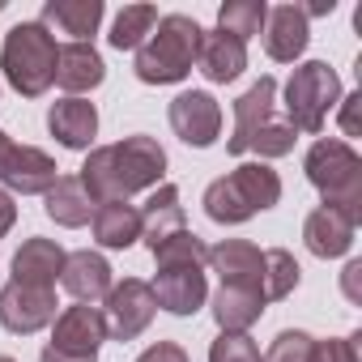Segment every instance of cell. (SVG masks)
<instances>
[{
	"label": "cell",
	"mask_w": 362,
	"mask_h": 362,
	"mask_svg": "<svg viewBox=\"0 0 362 362\" xmlns=\"http://www.w3.org/2000/svg\"><path fill=\"white\" fill-rule=\"evenodd\" d=\"M294 141H298V132H294L286 119H269L264 128H256V136L247 141V149H256L260 162H269V158H286V153H294Z\"/></svg>",
	"instance_id": "32"
},
{
	"label": "cell",
	"mask_w": 362,
	"mask_h": 362,
	"mask_svg": "<svg viewBox=\"0 0 362 362\" xmlns=\"http://www.w3.org/2000/svg\"><path fill=\"white\" fill-rule=\"evenodd\" d=\"M107 315L103 307L90 303H73L52 320V345L64 354H81V358H98V345L107 341Z\"/></svg>",
	"instance_id": "10"
},
{
	"label": "cell",
	"mask_w": 362,
	"mask_h": 362,
	"mask_svg": "<svg viewBox=\"0 0 362 362\" xmlns=\"http://www.w3.org/2000/svg\"><path fill=\"white\" fill-rule=\"evenodd\" d=\"M103 315H107V332H111L115 341H136V337L153 324V315H158V303H153L149 281L124 277L119 286H111Z\"/></svg>",
	"instance_id": "7"
},
{
	"label": "cell",
	"mask_w": 362,
	"mask_h": 362,
	"mask_svg": "<svg viewBox=\"0 0 362 362\" xmlns=\"http://www.w3.org/2000/svg\"><path fill=\"white\" fill-rule=\"evenodd\" d=\"M0 362H18V358H9V354H0Z\"/></svg>",
	"instance_id": "42"
},
{
	"label": "cell",
	"mask_w": 362,
	"mask_h": 362,
	"mask_svg": "<svg viewBox=\"0 0 362 362\" xmlns=\"http://www.w3.org/2000/svg\"><path fill=\"white\" fill-rule=\"evenodd\" d=\"M226 179L235 184V192L243 197V205L252 214H264V209H273L281 201V179H277V170L269 162H239Z\"/></svg>",
	"instance_id": "26"
},
{
	"label": "cell",
	"mask_w": 362,
	"mask_h": 362,
	"mask_svg": "<svg viewBox=\"0 0 362 362\" xmlns=\"http://www.w3.org/2000/svg\"><path fill=\"white\" fill-rule=\"evenodd\" d=\"M201 35H205L201 22L188 18V13L158 18L149 39L136 47V60H132L136 81H145V86H175V81H184L192 73V64H197Z\"/></svg>",
	"instance_id": "3"
},
{
	"label": "cell",
	"mask_w": 362,
	"mask_h": 362,
	"mask_svg": "<svg viewBox=\"0 0 362 362\" xmlns=\"http://www.w3.org/2000/svg\"><path fill=\"white\" fill-rule=\"evenodd\" d=\"M103 77H107V64L94 52V43H64L60 47V56H56V86L69 98H81L86 90H98Z\"/></svg>",
	"instance_id": "15"
},
{
	"label": "cell",
	"mask_w": 362,
	"mask_h": 362,
	"mask_svg": "<svg viewBox=\"0 0 362 362\" xmlns=\"http://www.w3.org/2000/svg\"><path fill=\"white\" fill-rule=\"evenodd\" d=\"M13 226H18V205H13V197L5 188H0V239H5Z\"/></svg>",
	"instance_id": "39"
},
{
	"label": "cell",
	"mask_w": 362,
	"mask_h": 362,
	"mask_svg": "<svg viewBox=\"0 0 362 362\" xmlns=\"http://www.w3.org/2000/svg\"><path fill=\"white\" fill-rule=\"evenodd\" d=\"M197 64H201L205 81L230 86V81H239L243 69H247V43H239V39H230V35H222V30H205V35H201Z\"/></svg>",
	"instance_id": "20"
},
{
	"label": "cell",
	"mask_w": 362,
	"mask_h": 362,
	"mask_svg": "<svg viewBox=\"0 0 362 362\" xmlns=\"http://www.w3.org/2000/svg\"><path fill=\"white\" fill-rule=\"evenodd\" d=\"M39 362H98V358H81V354H64V349L47 345V349L39 354Z\"/></svg>",
	"instance_id": "40"
},
{
	"label": "cell",
	"mask_w": 362,
	"mask_h": 362,
	"mask_svg": "<svg viewBox=\"0 0 362 362\" xmlns=\"http://www.w3.org/2000/svg\"><path fill=\"white\" fill-rule=\"evenodd\" d=\"M166 119H170V132L192 149H209L222 136V107H218V98L209 90L175 94L170 107H166Z\"/></svg>",
	"instance_id": "6"
},
{
	"label": "cell",
	"mask_w": 362,
	"mask_h": 362,
	"mask_svg": "<svg viewBox=\"0 0 362 362\" xmlns=\"http://www.w3.org/2000/svg\"><path fill=\"white\" fill-rule=\"evenodd\" d=\"M201 205H205V214H209V222H218V226H239V222H247V218H256L247 205H243V197L235 192V184L222 175V179H214V184L205 188V197H201Z\"/></svg>",
	"instance_id": "29"
},
{
	"label": "cell",
	"mask_w": 362,
	"mask_h": 362,
	"mask_svg": "<svg viewBox=\"0 0 362 362\" xmlns=\"http://www.w3.org/2000/svg\"><path fill=\"white\" fill-rule=\"evenodd\" d=\"M264 18H269V5L264 0H226V5L218 9V30L247 43L264 30Z\"/></svg>",
	"instance_id": "28"
},
{
	"label": "cell",
	"mask_w": 362,
	"mask_h": 362,
	"mask_svg": "<svg viewBox=\"0 0 362 362\" xmlns=\"http://www.w3.org/2000/svg\"><path fill=\"white\" fill-rule=\"evenodd\" d=\"M362 332L354 337H324L311 345V362H362Z\"/></svg>",
	"instance_id": "35"
},
{
	"label": "cell",
	"mask_w": 362,
	"mask_h": 362,
	"mask_svg": "<svg viewBox=\"0 0 362 362\" xmlns=\"http://www.w3.org/2000/svg\"><path fill=\"white\" fill-rule=\"evenodd\" d=\"M47 132L64 145V149H94L98 136V111L86 98H60L47 111Z\"/></svg>",
	"instance_id": "17"
},
{
	"label": "cell",
	"mask_w": 362,
	"mask_h": 362,
	"mask_svg": "<svg viewBox=\"0 0 362 362\" xmlns=\"http://www.w3.org/2000/svg\"><path fill=\"white\" fill-rule=\"evenodd\" d=\"M209 362H260V345L247 332H222L209 345Z\"/></svg>",
	"instance_id": "34"
},
{
	"label": "cell",
	"mask_w": 362,
	"mask_h": 362,
	"mask_svg": "<svg viewBox=\"0 0 362 362\" xmlns=\"http://www.w3.org/2000/svg\"><path fill=\"white\" fill-rule=\"evenodd\" d=\"M136 362H188V349L179 341H153Z\"/></svg>",
	"instance_id": "36"
},
{
	"label": "cell",
	"mask_w": 362,
	"mask_h": 362,
	"mask_svg": "<svg viewBox=\"0 0 362 362\" xmlns=\"http://www.w3.org/2000/svg\"><path fill=\"white\" fill-rule=\"evenodd\" d=\"M273 107H277V81L260 77L243 98H235V132H230L226 149L230 153H247V141L256 136V128H264L273 119Z\"/></svg>",
	"instance_id": "16"
},
{
	"label": "cell",
	"mask_w": 362,
	"mask_h": 362,
	"mask_svg": "<svg viewBox=\"0 0 362 362\" xmlns=\"http://www.w3.org/2000/svg\"><path fill=\"white\" fill-rule=\"evenodd\" d=\"M222 281L230 286H247V290H260L264 294V252L252 243V239H222L209 247V260H205ZM269 303V298H264Z\"/></svg>",
	"instance_id": "13"
},
{
	"label": "cell",
	"mask_w": 362,
	"mask_h": 362,
	"mask_svg": "<svg viewBox=\"0 0 362 362\" xmlns=\"http://www.w3.org/2000/svg\"><path fill=\"white\" fill-rule=\"evenodd\" d=\"M90 230H94V243L107 247V252H124L141 239V209L128 205V201H107L94 209L90 218Z\"/></svg>",
	"instance_id": "23"
},
{
	"label": "cell",
	"mask_w": 362,
	"mask_h": 362,
	"mask_svg": "<svg viewBox=\"0 0 362 362\" xmlns=\"http://www.w3.org/2000/svg\"><path fill=\"white\" fill-rule=\"evenodd\" d=\"M341 103V77L324 64V60H307V64H298L294 73H290V81H286V124L294 128V132H307V136H315V132H324V124H328V111Z\"/></svg>",
	"instance_id": "5"
},
{
	"label": "cell",
	"mask_w": 362,
	"mask_h": 362,
	"mask_svg": "<svg viewBox=\"0 0 362 362\" xmlns=\"http://www.w3.org/2000/svg\"><path fill=\"white\" fill-rule=\"evenodd\" d=\"M354 222H345L341 214H332V209H311L307 214V222H303V243H307V252L311 256H320V260H337V256H345L349 247H354Z\"/></svg>",
	"instance_id": "22"
},
{
	"label": "cell",
	"mask_w": 362,
	"mask_h": 362,
	"mask_svg": "<svg viewBox=\"0 0 362 362\" xmlns=\"http://www.w3.org/2000/svg\"><path fill=\"white\" fill-rule=\"evenodd\" d=\"M56 35L43 22H18L5 43H0V69L5 81L22 94V98H43L56 86Z\"/></svg>",
	"instance_id": "4"
},
{
	"label": "cell",
	"mask_w": 362,
	"mask_h": 362,
	"mask_svg": "<svg viewBox=\"0 0 362 362\" xmlns=\"http://www.w3.org/2000/svg\"><path fill=\"white\" fill-rule=\"evenodd\" d=\"M9 145H13V141H9V132L0 128V158H5V149H9Z\"/></svg>",
	"instance_id": "41"
},
{
	"label": "cell",
	"mask_w": 362,
	"mask_h": 362,
	"mask_svg": "<svg viewBox=\"0 0 362 362\" xmlns=\"http://www.w3.org/2000/svg\"><path fill=\"white\" fill-rule=\"evenodd\" d=\"M153 26H158V9H153V5H124V9L115 13V22H111L107 43H111L115 52H136V47L149 39Z\"/></svg>",
	"instance_id": "27"
},
{
	"label": "cell",
	"mask_w": 362,
	"mask_h": 362,
	"mask_svg": "<svg viewBox=\"0 0 362 362\" xmlns=\"http://www.w3.org/2000/svg\"><path fill=\"white\" fill-rule=\"evenodd\" d=\"M264 294L260 290H247V286H230L222 281L218 294H214V320L222 332H247L260 315H264Z\"/></svg>",
	"instance_id": "24"
},
{
	"label": "cell",
	"mask_w": 362,
	"mask_h": 362,
	"mask_svg": "<svg viewBox=\"0 0 362 362\" xmlns=\"http://www.w3.org/2000/svg\"><path fill=\"white\" fill-rule=\"evenodd\" d=\"M264 52L277 64H294L307 43H311V18L303 13V5H273L264 18Z\"/></svg>",
	"instance_id": "11"
},
{
	"label": "cell",
	"mask_w": 362,
	"mask_h": 362,
	"mask_svg": "<svg viewBox=\"0 0 362 362\" xmlns=\"http://www.w3.org/2000/svg\"><path fill=\"white\" fill-rule=\"evenodd\" d=\"M175 230H188L184 205H179V188L175 184H158L141 209V243L153 252L158 243H166Z\"/></svg>",
	"instance_id": "19"
},
{
	"label": "cell",
	"mask_w": 362,
	"mask_h": 362,
	"mask_svg": "<svg viewBox=\"0 0 362 362\" xmlns=\"http://www.w3.org/2000/svg\"><path fill=\"white\" fill-rule=\"evenodd\" d=\"M153 260H158V269H188V264L205 269L209 247H205V239H201V235H192V230H175L166 243H158V247H153Z\"/></svg>",
	"instance_id": "31"
},
{
	"label": "cell",
	"mask_w": 362,
	"mask_h": 362,
	"mask_svg": "<svg viewBox=\"0 0 362 362\" xmlns=\"http://www.w3.org/2000/svg\"><path fill=\"white\" fill-rule=\"evenodd\" d=\"M103 13L107 5L103 0H47L43 5V26L60 30V35H73V43H90L103 26Z\"/></svg>",
	"instance_id": "21"
},
{
	"label": "cell",
	"mask_w": 362,
	"mask_h": 362,
	"mask_svg": "<svg viewBox=\"0 0 362 362\" xmlns=\"http://www.w3.org/2000/svg\"><path fill=\"white\" fill-rule=\"evenodd\" d=\"M358 281H362V260H349V264H345V273H341V286H345V298H349V303H362Z\"/></svg>",
	"instance_id": "38"
},
{
	"label": "cell",
	"mask_w": 362,
	"mask_h": 362,
	"mask_svg": "<svg viewBox=\"0 0 362 362\" xmlns=\"http://www.w3.org/2000/svg\"><path fill=\"white\" fill-rule=\"evenodd\" d=\"M43 209H47V218L56 222V226H64V230H77V226H86L90 218H94V201H90V192L81 188V179L77 175H60L56 184H52V192L43 197Z\"/></svg>",
	"instance_id": "25"
},
{
	"label": "cell",
	"mask_w": 362,
	"mask_h": 362,
	"mask_svg": "<svg viewBox=\"0 0 362 362\" xmlns=\"http://www.w3.org/2000/svg\"><path fill=\"white\" fill-rule=\"evenodd\" d=\"M77 179L94 205L128 201L136 192H153L158 184H166V149L145 132L124 136L115 145H94L86 153Z\"/></svg>",
	"instance_id": "1"
},
{
	"label": "cell",
	"mask_w": 362,
	"mask_h": 362,
	"mask_svg": "<svg viewBox=\"0 0 362 362\" xmlns=\"http://www.w3.org/2000/svg\"><path fill=\"white\" fill-rule=\"evenodd\" d=\"M153 290V303L170 315H197L209 298V281H205V269L188 264V269H158V277L149 281Z\"/></svg>",
	"instance_id": "12"
},
{
	"label": "cell",
	"mask_w": 362,
	"mask_h": 362,
	"mask_svg": "<svg viewBox=\"0 0 362 362\" xmlns=\"http://www.w3.org/2000/svg\"><path fill=\"white\" fill-rule=\"evenodd\" d=\"M60 179V166L52 153H43L39 145H9L5 158H0V184H5V192L13 197H47L52 184Z\"/></svg>",
	"instance_id": "8"
},
{
	"label": "cell",
	"mask_w": 362,
	"mask_h": 362,
	"mask_svg": "<svg viewBox=\"0 0 362 362\" xmlns=\"http://www.w3.org/2000/svg\"><path fill=\"white\" fill-rule=\"evenodd\" d=\"M358 103H362V94H341V141H349V136H358Z\"/></svg>",
	"instance_id": "37"
},
{
	"label": "cell",
	"mask_w": 362,
	"mask_h": 362,
	"mask_svg": "<svg viewBox=\"0 0 362 362\" xmlns=\"http://www.w3.org/2000/svg\"><path fill=\"white\" fill-rule=\"evenodd\" d=\"M60 286L77 298V303H98V298H107L111 294V286H115V277H111V264H107V256L103 252H69L64 256V273H60Z\"/></svg>",
	"instance_id": "14"
},
{
	"label": "cell",
	"mask_w": 362,
	"mask_h": 362,
	"mask_svg": "<svg viewBox=\"0 0 362 362\" xmlns=\"http://www.w3.org/2000/svg\"><path fill=\"white\" fill-rule=\"evenodd\" d=\"M298 281H303L298 260L286 247H269L264 252V298L269 303H281V298H290L298 290Z\"/></svg>",
	"instance_id": "30"
},
{
	"label": "cell",
	"mask_w": 362,
	"mask_h": 362,
	"mask_svg": "<svg viewBox=\"0 0 362 362\" xmlns=\"http://www.w3.org/2000/svg\"><path fill=\"white\" fill-rule=\"evenodd\" d=\"M64 247L56 239H26L18 252H13V281L22 286H43V290H56L60 273H64Z\"/></svg>",
	"instance_id": "18"
},
{
	"label": "cell",
	"mask_w": 362,
	"mask_h": 362,
	"mask_svg": "<svg viewBox=\"0 0 362 362\" xmlns=\"http://www.w3.org/2000/svg\"><path fill=\"white\" fill-rule=\"evenodd\" d=\"M56 290H43V286H22V281H9L0 290V324L13 337H30L39 328H47L56 320Z\"/></svg>",
	"instance_id": "9"
},
{
	"label": "cell",
	"mask_w": 362,
	"mask_h": 362,
	"mask_svg": "<svg viewBox=\"0 0 362 362\" xmlns=\"http://www.w3.org/2000/svg\"><path fill=\"white\" fill-rule=\"evenodd\" d=\"M311 345L315 337L303 332V328H286L273 337V345L260 354V362H311Z\"/></svg>",
	"instance_id": "33"
},
{
	"label": "cell",
	"mask_w": 362,
	"mask_h": 362,
	"mask_svg": "<svg viewBox=\"0 0 362 362\" xmlns=\"http://www.w3.org/2000/svg\"><path fill=\"white\" fill-rule=\"evenodd\" d=\"M303 170L311 179V188L324 197V209L341 214L345 222H362V158L349 141L341 136H320L307 158Z\"/></svg>",
	"instance_id": "2"
}]
</instances>
